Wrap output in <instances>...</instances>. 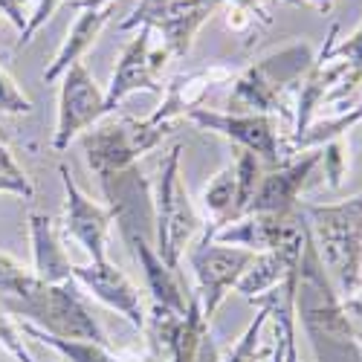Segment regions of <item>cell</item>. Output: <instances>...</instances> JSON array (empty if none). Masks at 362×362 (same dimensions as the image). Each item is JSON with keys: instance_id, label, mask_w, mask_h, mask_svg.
Masks as SVG:
<instances>
[{"instance_id": "obj_1", "label": "cell", "mask_w": 362, "mask_h": 362, "mask_svg": "<svg viewBox=\"0 0 362 362\" xmlns=\"http://www.w3.org/2000/svg\"><path fill=\"white\" fill-rule=\"evenodd\" d=\"M0 310L52 337L110 345L105 327L87 308L76 281L47 284L6 252H0Z\"/></svg>"}, {"instance_id": "obj_2", "label": "cell", "mask_w": 362, "mask_h": 362, "mask_svg": "<svg viewBox=\"0 0 362 362\" xmlns=\"http://www.w3.org/2000/svg\"><path fill=\"white\" fill-rule=\"evenodd\" d=\"M293 313L305 330L316 362H362V345L354 337L342 296L325 273L310 232H305V247L296 269Z\"/></svg>"}, {"instance_id": "obj_3", "label": "cell", "mask_w": 362, "mask_h": 362, "mask_svg": "<svg viewBox=\"0 0 362 362\" xmlns=\"http://www.w3.org/2000/svg\"><path fill=\"white\" fill-rule=\"evenodd\" d=\"M316 62V47L301 38L290 41L273 52L261 55L247 70L232 78V90L226 96L229 113H264L276 116L287 113V93L301 84Z\"/></svg>"}, {"instance_id": "obj_4", "label": "cell", "mask_w": 362, "mask_h": 362, "mask_svg": "<svg viewBox=\"0 0 362 362\" xmlns=\"http://www.w3.org/2000/svg\"><path fill=\"white\" fill-rule=\"evenodd\" d=\"M305 221L337 293L354 296L362 284V192L337 203H308Z\"/></svg>"}, {"instance_id": "obj_5", "label": "cell", "mask_w": 362, "mask_h": 362, "mask_svg": "<svg viewBox=\"0 0 362 362\" xmlns=\"http://www.w3.org/2000/svg\"><path fill=\"white\" fill-rule=\"evenodd\" d=\"M180 154H183V145L165 151L154 192H151L154 194V247L174 273L180 269V258L192 247L194 235L203 232V221L189 197L183 171H180Z\"/></svg>"}, {"instance_id": "obj_6", "label": "cell", "mask_w": 362, "mask_h": 362, "mask_svg": "<svg viewBox=\"0 0 362 362\" xmlns=\"http://www.w3.org/2000/svg\"><path fill=\"white\" fill-rule=\"evenodd\" d=\"M177 122H151V119L134 116H105L90 131L78 136L81 154L87 168L99 180L116 171H125L136 165V160L148 151L163 145V139L174 131Z\"/></svg>"}, {"instance_id": "obj_7", "label": "cell", "mask_w": 362, "mask_h": 362, "mask_svg": "<svg viewBox=\"0 0 362 362\" xmlns=\"http://www.w3.org/2000/svg\"><path fill=\"white\" fill-rule=\"evenodd\" d=\"M221 0H142V4L119 23L122 33L151 26L171 58H186L194 47L200 26L221 12Z\"/></svg>"}, {"instance_id": "obj_8", "label": "cell", "mask_w": 362, "mask_h": 362, "mask_svg": "<svg viewBox=\"0 0 362 362\" xmlns=\"http://www.w3.org/2000/svg\"><path fill=\"white\" fill-rule=\"evenodd\" d=\"M252 258H255V252H250V250L215 244L212 229L209 226H203L200 238L192 240L189 264H192V273L197 279V298H200L203 316L209 322H212V316L223 305V298L229 296V290H235L240 276L247 273V267L252 264Z\"/></svg>"}, {"instance_id": "obj_9", "label": "cell", "mask_w": 362, "mask_h": 362, "mask_svg": "<svg viewBox=\"0 0 362 362\" xmlns=\"http://www.w3.org/2000/svg\"><path fill=\"white\" fill-rule=\"evenodd\" d=\"M58 87V116H55V131H52V148L62 154L70 148L76 136L90 131L105 116H110L105 90L96 84L93 73H90L81 62L73 64L62 78Z\"/></svg>"}, {"instance_id": "obj_10", "label": "cell", "mask_w": 362, "mask_h": 362, "mask_svg": "<svg viewBox=\"0 0 362 362\" xmlns=\"http://www.w3.org/2000/svg\"><path fill=\"white\" fill-rule=\"evenodd\" d=\"M154 29L139 26V33L125 44L122 55L116 62V70L110 76V87L105 90V99L110 113L125 102L131 93H154L163 99L165 84H160V73L165 70L171 52L160 44L154 47Z\"/></svg>"}, {"instance_id": "obj_11", "label": "cell", "mask_w": 362, "mask_h": 362, "mask_svg": "<svg viewBox=\"0 0 362 362\" xmlns=\"http://www.w3.org/2000/svg\"><path fill=\"white\" fill-rule=\"evenodd\" d=\"M189 122H194L203 131H212L223 139H229L235 148L252 151L255 157L267 165H281L290 160L284 154V142L279 136V125L273 116L264 113H218L209 107H194L186 113Z\"/></svg>"}, {"instance_id": "obj_12", "label": "cell", "mask_w": 362, "mask_h": 362, "mask_svg": "<svg viewBox=\"0 0 362 362\" xmlns=\"http://www.w3.org/2000/svg\"><path fill=\"white\" fill-rule=\"evenodd\" d=\"M305 218L301 212L296 215H264V212H247L235 221H226L221 226L209 223L212 229V240L215 244H226V247H240L250 252H273V250H284L290 244H298L305 238Z\"/></svg>"}, {"instance_id": "obj_13", "label": "cell", "mask_w": 362, "mask_h": 362, "mask_svg": "<svg viewBox=\"0 0 362 362\" xmlns=\"http://www.w3.org/2000/svg\"><path fill=\"white\" fill-rule=\"evenodd\" d=\"M58 177L64 186V235L87 252V261H107V238L113 226L110 209L84 194L64 163L58 165Z\"/></svg>"}, {"instance_id": "obj_14", "label": "cell", "mask_w": 362, "mask_h": 362, "mask_svg": "<svg viewBox=\"0 0 362 362\" xmlns=\"http://www.w3.org/2000/svg\"><path fill=\"white\" fill-rule=\"evenodd\" d=\"M319 168V148L301 151L298 157L284 160L273 171H267L258 183V192L250 203L247 212H264V215H296L298 212V197L310 183V177ZM244 212V215H247Z\"/></svg>"}, {"instance_id": "obj_15", "label": "cell", "mask_w": 362, "mask_h": 362, "mask_svg": "<svg viewBox=\"0 0 362 362\" xmlns=\"http://www.w3.org/2000/svg\"><path fill=\"white\" fill-rule=\"evenodd\" d=\"M73 281L84 287L96 301L105 308L125 316L136 330L148 325V313L142 305L139 287L110 261H87V264H73Z\"/></svg>"}, {"instance_id": "obj_16", "label": "cell", "mask_w": 362, "mask_h": 362, "mask_svg": "<svg viewBox=\"0 0 362 362\" xmlns=\"http://www.w3.org/2000/svg\"><path fill=\"white\" fill-rule=\"evenodd\" d=\"M122 240H125V247L131 250V255L136 258V264L142 269L145 287H148L151 296H154V305L165 308L171 313H186V308H189L186 287L180 284V276L174 273V269L160 258V252L154 247V238H148L142 232H125Z\"/></svg>"}, {"instance_id": "obj_17", "label": "cell", "mask_w": 362, "mask_h": 362, "mask_svg": "<svg viewBox=\"0 0 362 362\" xmlns=\"http://www.w3.org/2000/svg\"><path fill=\"white\" fill-rule=\"evenodd\" d=\"M29 244H33V273L47 284L73 281V258L62 247L55 221L44 212H29Z\"/></svg>"}, {"instance_id": "obj_18", "label": "cell", "mask_w": 362, "mask_h": 362, "mask_svg": "<svg viewBox=\"0 0 362 362\" xmlns=\"http://www.w3.org/2000/svg\"><path fill=\"white\" fill-rule=\"evenodd\" d=\"M232 70L215 64V67H206V70H194V73H183V76H174L165 84V93L160 107L151 113L148 119L151 122H177L180 116H186L189 110H194L200 105V99L206 96V90L218 84V81H232Z\"/></svg>"}, {"instance_id": "obj_19", "label": "cell", "mask_w": 362, "mask_h": 362, "mask_svg": "<svg viewBox=\"0 0 362 362\" xmlns=\"http://www.w3.org/2000/svg\"><path fill=\"white\" fill-rule=\"evenodd\" d=\"M305 232H308V226H305ZM301 247H305V238H301L298 244L284 247V250L258 252L252 258V264L247 267V273L240 276V281L235 284V293H240L250 305H255L261 296H267L269 290H276L281 281H287L290 273H296L298 258H301Z\"/></svg>"}, {"instance_id": "obj_20", "label": "cell", "mask_w": 362, "mask_h": 362, "mask_svg": "<svg viewBox=\"0 0 362 362\" xmlns=\"http://www.w3.org/2000/svg\"><path fill=\"white\" fill-rule=\"evenodd\" d=\"M113 12H116V4H107V6H102V9H81V12H78V18H76V23L70 26L64 44L58 47V52L52 55L49 67L44 70V81H47V84L58 81L73 64L81 62V55L96 44V38L102 35V29H105L107 21L113 18Z\"/></svg>"}, {"instance_id": "obj_21", "label": "cell", "mask_w": 362, "mask_h": 362, "mask_svg": "<svg viewBox=\"0 0 362 362\" xmlns=\"http://www.w3.org/2000/svg\"><path fill=\"white\" fill-rule=\"evenodd\" d=\"M362 122V102L337 113V116H322V119H313V122L298 131V134H290V154H301V151H310V148H322L325 142L337 139V136H345L351 128H356Z\"/></svg>"}, {"instance_id": "obj_22", "label": "cell", "mask_w": 362, "mask_h": 362, "mask_svg": "<svg viewBox=\"0 0 362 362\" xmlns=\"http://www.w3.org/2000/svg\"><path fill=\"white\" fill-rule=\"evenodd\" d=\"M18 322V319H15ZM21 334L29 339H38L44 345H49L52 351H58L64 356V362H122L116 351H110V345H99L90 339H64V337H52L47 330L29 325V322H18Z\"/></svg>"}, {"instance_id": "obj_23", "label": "cell", "mask_w": 362, "mask_h": 362, "mask_svg": "<svg viewBox=\"0 0 362 362\" xmlns=\"http://www.w3.org/2000/svg\"><path fill=\"white\" fill-rule=\"evenodd\" d=\"M235 206H232V218H240L250 209L255 192H258V183H261V177H264V163L261 157H255L252 151H244V148H238L235 151Z\"/></svg>"}, {"instance_id": "obj_24", "label": "cell", "mask_w": 362, "mask_h": 362, "mask_svg": "<svg viewBox=\"0 0 362 362\" xmlns=\"http://www.w3.org/2000/svg\"><path fill=\"white\" fill-rule=\"evenodd\" d=\"M200 200H203L206 215L212 218L209 223H215V226L226 223V221L232 218V206H235V168H232V165L221 168V171L203 186Z\"/></svg>"}, {"instance_id": "obj_25", "label": "cell", "mask_w": 362, "mask_h": 362, "mask_svg": "<svg viewBox=\"0 0 362 362\" xmlns=\"http://www.w3.org/2000/svg\"><path fill=\"white\" fill-rule=\"evenodd\" d=\"M0 192L23 197V200H33L35 197L33 180H29V174L18 165V160L12 157V151L4 142H0Z\"/></svg>"}, {"instance_id": "obj_26", "label": "cell", "mask_w": 362, "mask_h": 362, "mask_svg": "<svg viewBox=\"0 0 362 362\" xmlns=\"http://www.w3.org/2000/svg\"><path fill=\"white\" fill-rule=\"evenodd\" d=\"M319 165L325 171V180L330 189H339L342 180L348 177V165H351V157H348V142L345 136H337L319 148Z\"/></svg>"}, {"instance_id": "obj_27", "label": "cell", "mask_w": 362, "mask_h": 362, "mask_svg": "<svg viewBox=\"0 0 362 362\" xmlns=\"http://www.w3.org/2000/svg\"><path fill=\"white\" fill-rule=\"evenodd\" d=\"M337 35H339V26L334 23L319 55H325V58H342V62H348L351 67H362V23L342 41H337Z\"/></svg>"}, {"instance_id": "obj_28", "label": "cell", "mask_w": 362, "mask_h": 362, "mask_svg": "<svg viewBox=\"0 0 362 362\" xmlns=\"http://www.w3.org/2000/svg\"><path fill=\"white\" fill-rule=\"evenodd\" d=\"M33 99H29L18 81L0 67V116H29L33 113Z\"/></svg>"}, {"instance_id": "obj_29", "label": "cell", "mask_w": 362, "mask_h": 362, "mask_svg": "<svg viewBox=\"0 0 362 362\" xmlns=\"http://www.w3.org/2000/svg\"><path fill=\"white\" fill-rule=\"evenodd\" d=\"M64 4H67V0H38V6L33 9V15H29L26 29L21 33V47L33 41V35L38 33V29H41L52 15H55V9H58V6H64Z\"/></svg>"}, {"instance_id": "obj_30", "label": "cell", "mask_w": 362, "mask_h": 362, "mask_svg": "<svg viewBox=\"0 0 362 362\" xmlns=\"http://www.w3.org/2000/svg\"><path fill=\"white\" fill-rule=\"evenodd\" d=\"M38 6V0H0V15H4L18 33H23L26 23H29V15H33V9L29 6Z\"/></svg>"}, {"instance_id": "obj_31", "label": "cell", "mask_w": 362, "mask_h": 362, "mask_svg": "<svg viewBox=\"0 0 362 362\" xmlns=\"http://www.w3.org/2000/svg\"><path fill=\"white\" fill-rule=\"evenodd\" d=\"M221 4H229V6H235L240 12H247L261 26L273 23V15H269V0H221Z\"/></svg>"}, {"instance_id": "obj_32", "label": "cell", "mask_w": 362, "mask_h": 362, "mask_svg": "<svg viewBox=\"0 0 362 362\" xmlns=\"http://www.w3.org/2000/svg\"><path fill=\"white\" fill-rule=\"evenodd\" d=\"M226 26L232 29V33H238V35H250L252 29H255V21H252L247 12L229 6V12H226Z\"/></svg>"}, {"instance_id": "obj_33", "label": "cell", "mask_w": 362, "mask_h": 362, "mask_svg": "<svg viewBox=\"0 0 362 362\" xmlns=\"http://www.w3.org/2000/svg\"><path fill=\"white\" fill-rule=\"evenodd\" d=\"M337 0H298V6H305V9H313L316 15H327L330 9H334Z\"/></svg>"}, {"instance_id": "obj_34", "label": "cell", "mask_w": 362, "mask_h": 362, "mask_svg": "<svg viewBox=\"0 0 362 362\" xmlns=\"http://www.w3.org/2000/svg\"><path fill=\"white\" fill-rule=\"evenodd\" d=\"M107 4H116V0H70V6L73 9H102V6H107Z\"/></svg>"}, {"instance_id": "obj_35", "label": "cell", "mask_w": 362, "mask_h": 362, "mask_svg": "<svg viewBox=\"0 0 362 362\" xmlns=\"http://www.w3.org/2000/svg\"><path fill=\"white\" fill-rule=\"evenodd\" d=\"M281 4H290V6H298V0H281Z\"/></svg>"}, {"instance_id": "obj_36", "label": "cell", "mask_w": 362, "mask_h": 362, "mask_svg": "<svg viewBox=\"0 0 362 362\" xmlns=\"http://www.w3.org/2000/svg\"><path fill=\"white\" fill-rule=\"evenodd\" d=\"M0 21H4V15H0Z\"/></svg>"}]
</instances>
